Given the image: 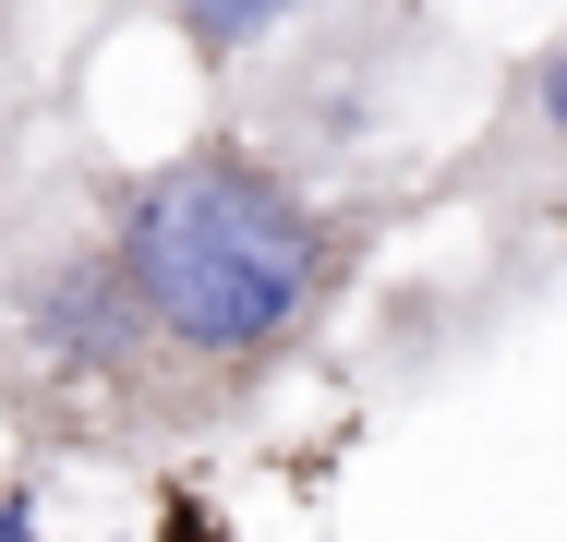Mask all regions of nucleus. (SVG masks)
<instances>
[{"instance_id": "nucleus-1", "label": "nucleus", "mask_w": 567, "mask_h": 542, "mask_svg": "<svg viewBox=\"0 0 567 542\" xmlns=\"http://www.w3.org/2000/svg\"><path fill=\"white\" fill-rule=\"evenodd\" d=\"M386 206L278 169L218 108L133 169H37L0 241V434L145 470L266 410L374 278Z\"/></svg>"}, {"instance_id": "nucleus-2", "label": "nucleus", "mask_w": 567, "mask_h": 542, "mask_svg": "<svg viewBox=\"0 0 567 542\" xmlns=\"http://www.w3.org/2000/svg\"><path fill=\"white\" fill-rule=\"evenodd\" d=\"M458 194L495 229L507 278H532V265L556 253V217H567V37H544V49L495 85L471 157H458Z\"/></svg>"}, {"instance_id": "nucleus-3", "label": "nucleus", "mask_w": 567, "mask_h": 542, "mask_svg": "<svg viewBox=\"0 0 567 542\" xmlns=\"http://www.w3.org/2000/svg\"><path fill=\"white\" fill-rule=\"evenodd\" d=\"M49 12H24V0H0V241H12V217L37 194V169H49Z\"/></svg>"}, {"instance_id": "nucleus-4", "label": "nucleus", "mask_w": 567, "mask_h": 542, "mask_svg": "<svg viewBox=\"0 0 567 542\" xmlns=\"http://www.w3.org/2000/svg\"><path fill=\"white\" fill-rule=\"evenodd\" d=\"M290 12H302V0H169V12H157V37L206 73V97H229L254 61H278Z\"/></svg>"}, {"instance_id": "nucleus-5", "label": "nucleus", "mask_w": 567, "mask_h": 542, "mask_svg": "<svg viewBox=\"0 0 567 542\" xmlns=\"http://www.w3.org/2000/svg\"><path fill=\"white\" fill-rule=\"evenodd\" d=\"M0 542H61L49 531V470H12L0 482Z\"/></svg>"}]
</instances>
